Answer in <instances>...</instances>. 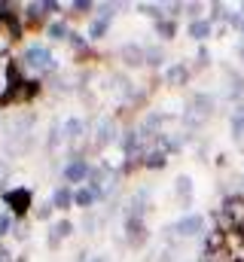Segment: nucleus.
<instances>
[{"label": "nucleus", "instance_id": "obj_7", "mask_svg": "<svg viewBox=\"0 0 244 262\" xmlns=\"http://www.w3.org/2000/svg\"><path fill=\"white\" fill-rule=\"evenodd\" d=\"M147 238H150V232H147L144 220H125V241H128V247L140 250L147 244Z\"/></svg>", "mask_w": 244, "mask_h": 262}, {"label": "nucleus", "instance_id": "obj_10", "mask_svg": "<svg viewBox=\"0 0 244 262\" xmlns=\"http://www.w3.org/2000/svg\"><path fill=\"white\" fill-rule=\"evenodd\" d=\"M110 18H113V6H104L101 9V15L92 21V28H89V40H101L107 31H110Z\"/></svg>", "mask_w": 244, "mask_h": 262}, {"label": "nucleus", "instance_id": "obj_30", "mask_svg": "<svg viewBox=\"0 0 244 262\" xmlns=\"http://www.w3.org/2000/svg\"><path fill=\"white\" fill-rule=\"evenodd\" d=\"M70 9H73V12H89V9H95V3H92V0H73Z\"/></svg>", "mask_w": 244, "mask_h": 262}, {"label": "nucleus", "instance_id": "obj_17", "mask_svg": "<svg viewBox=\"0 0 244 262\" xmlns=\"http://www.w3.org/2000/svg\"><path fill=\"white\" fill-rule=\"evenodd\" d=\"M52 207H58V210H67L70 204H73V192L67 189V186H58L55 192H52V201H49Z\"/></svg>", "mask_w": 244, "mask_h": 262}, {"label": "nucleus", "instance_id": "obj_23", "mask_svg": "<svg viewBox=\"0 0 244 262\" xmlns=\"http://www.w3.org/2000/svg\"><path fill=\"white\" fill-rule=\"evenodd\" d=\"M156 34H159L162 40H171V37L177 34V25H174L171 18H162V21H156Z\"/></svg>", "mask_w": 244, "mask_h": 262}, {"label": "nucleus", "instance_id": "obj_5", "mask_svg": "<svg viewBox=\"0 0 244 262\" xmlns=\"http://www.w3.org/2000/svg\"><path fill=\"white\" fill-rule=\"evenodd\" d=\"M0 34L6 40H22V18L12 3H0Z\"/></svg>", "mask_w": 244, "mask_h": 262}, {"label": "nucleus", "instance_id": "obj_27", "mask_svg": "<svg viewBox=\"0 0 244 262\" xmlns=\"http://www.w3.org/2000/svg\"><path fill=\"white\" fill-rule=\"evenodd\" d=\"M12 229H15V216H12V213H0V238L9 235Z\"/></svg>", "mask_w": 244, "mask_h": 262}, {"label": "nucleus", "instance_id": "obj_33", "mask_svg": "<svg viewBox=\"0 0 244 262\" xmlns=\"http://www.w3.org/2000/svg\"><path fill=\"white\" fill-rule=\"evenodd\" d=\"M49 210H52V204H43V207L37 210V216H40V220H46V216H49Z\"/></svg>", "mask_w": 244, "mask_h": 262}, {"label": "nucleus", "instance_id": "obj_3", "mask_svg": "<svg viewBox=\"0 0 244 262\" xmlns=\"http://www.w3.org/2000/svg\"><path fill=\"white\" fill-rule=\"evenodd\" d=\"M40 95V82L37 79H22V82H15V85H6V92L0 95V104L6 107V104H25V101H31V98H37Z\"/></svg>", "mask_w": 244, "mask_h": 262}, {"label": "nucleus", "instance_id": "obj_22", "mask_svg": "<svg viewBox=\"0 0 244 262\" xmlns=\"http://www.w3.org/2000/svg\"><path fill=\"white\" fill-rule=\"evenodd\" d=\"M165 162H168V159H165V149H150V152L144 156V168H156V171H159V168H165Z\"/></svg>", "mask_w": 244, "mask_h": 262}, {"label": "nucleus", "instance_id": "obj_18", "mask_svg": "<svg viewBox=\"0 0 244 262\" xmlns=\"http://www.w3.org/2000/svg\"><path fill=\"white\" fill-rule=\"evenodd\" d=\"M25 18H28V25H40L46 18V3H28L25 6Z\"/></svg>", "mask_w": 244, "mask_h": 262}, {"label": "nucleus", "instance_id": "obj_19", "mask_svg": "<svg viewBox=\"0 0 244 262\" xmlns=\"http://www.w3.org/2000/svg\"><path fill=\"white\" fill-rule=\"evenodd\" d=\"M113 131H116L113 119H101V122H98V146H107V143L113 140Z\"/></svg>", "mask_w": 244, "mask_h": 262}, {"label": "nucleus", "instance_id": "obj_28", "mask_svg": "<svg viewBox=\"0 0 244 262\" xmlns=\"http://www.w3.org/2000/svg\"><path fill=\"white\" fill-rule=\"evenodd\" d=\"M162 58H165V52L156 46V49H147V64H153V67H159L162 64Z\"/></svg>", "mask_w": 244, "mask_h": 262}, {"label": "nucleus", "instance_id": "obj_11", "mask_svg": "<svg viewBox=\"0 0 244 262\" xmlns=\"http://www.w3.org/2000/svg\"><path fill=\"white\" fill-rule=\"evenodd\" d=\"M122 61L128 67L147 64V49H140L137 43H125V46H122Z\"/></svg>", "mask_w": 244, "mask_h": 262}, {"label": "nucleus", "instance_id": "obj_21", "mask_svg": "<svg viewBox=\"0 0 244 262\" xmlns=\"http://www.w3.org/2000/svg\"><path fill=\"white\" fill-rule=\"evenodd\" d=\"M95 201H98V195H95L89 186H79V189L73 192V204H76V207H92Z\"/></svg>", "mask_w": 244, "mask_h": 262}, {"label": "nucleus", "instance_id": "obj_29", "mask_svg": "<svg viewBox=\"0 0 244 262\" xmlns=\"http://www.w3.org/2000/svg\"><path fill=\"white\" fill-rule=\"evenodd\" d=\"M140 12H144V15H153L156 21H162V6H150V3H140Z\"/></svg>", "mask_w": 244, "mask_h": 262}, {"label": "nucleus", "instance_id": "obj_1", "mask_svg": "<svg viewBox=\"0 0 244 262\" xmlns=\"http://www.w3.org/2000/svg\"><path fill=\"white\" fill-rule=\"evenodd\" d=\"M214 113V98L211 95H205V92H198V95H192L189 98V104H186V125H192V128H198L208 116Z\"/></svg>", "mask_w": 244, "mask_h": 262}, {"label": "nucleus", "instance_id": "obj_32", "mask_svg": "<svg viewBox=\"0 0 244 262\" xmlns=\"http://www.w3.org/2000/svg\"><path fill=\"white\" fill-rule=\"evenodd\" d=\"M6 177H9V165H6V162H0V186L6 183Z\"/></svg>", "mask_w": 244, "mask_h": 262}, {"label": "nucleus", "instance_id": "obj_4", "mask_svg": "<svg viewBox=\"0 0 244 262\" xmlns=\"http://www.w3.org/2000/svg\"><path fill=\"white\" fill-rule=\"evenodd\" d=\"M31 189L28 186H12V189H3V204L9 207V213L12 216H25L28 210H31Z\"/></svg>", "mask_w": 244, "mask_h": 262}, {"label": "nucleus", "instance_id": "obj_25", "mask_svg": "<svg viewBox=\"0 0 244 262\" xmlns=\"http://www.w3.org/2000/svg\"><path fill=\"white\" fill-rule=\"evenodd\" d=\"M49 37H52V40H67V37H70V28L58 18V21H52V25H49Z\"/></svg>", "mask_w": 244, "mask_h": 262}, {"label": "nucleus", "instance_id": "obj_34", "mask_svg": "<svg viewBox=\"0 0 244 262\" xmlns=\"http://www.w3.org/2000/svg\"><path fill=\"white\" fill-rule=\"evenodd\" d=\"M235 262H244V256H238V259H235Z\"/></svg>", "mask_w": 244, "mask_h": 262}, {"label": "nucleus", "instance_id": "obj_24", "mask_svg": "<svg viewBox=\"0 0 244 262\" xmlns=\"http://www.w3.org/2000/svg\"><path fill=\"white\" fill-rule=\"evenodd\" d=\"M22 79H25V73H22L18 61H9V64H6V85H15V82H22Z\"/></svg>", "mask_w": 244, "mask_h": 262}, {"label": "nucleus", "instance_id": "obj_12", "mask_svg": "<svg viewBox=\"0 0 244 262\" xmlns=\"http://www.w3.org/2000/svg\"><path fill=\"white\" fill-rule=\"evenodd\" d=\"M73 235V223L70 220H58L55 226H52V232H49V247H58L64 238H70Z\"/></svg>", "mask_w": 244, "mask_h": 262}, {"label": "nucleus", "instance_id": "obj_2", "mask_svg": "<svg viewBox=\"0 0 244 262\" xmlns=\"http://www.w3.org/2000/svg\"><path fill=\"white\" fill-rule=\"evenodd\" d=\"M31 128H34V119H28V116L15 119V122L9 125V134H6V149H9L12 156H22V152L28 149V137H31Z\"/></svg>", "mask_w": 244, "mask_h": 262}, {"label": "nucleus", "instance_id": "obj_16", "mask_svg": "<svg viewBox=\"0 0 244 262\" xmlns=\"http://www.w3.org/2000/svg\"><path fill=\"white\" fill-rule=\"evenodd\" d=\"M186 79H189V67L186 64H171L168 67V73H165V82L168 85H186Z\"/></svg>", "mask_w": 244, "mask_h": 262}, {"label": "nucleus", "instance_id": "obj_9", "mask_svg": "<svg viewBox=\"0 0 244 262\" xmlns=\"http://www.w3.org/2000/svg\"><path fill=\"white\" fill-rule=\"evenodd\" d=\"M89 174H92V168H89V162L86 159H70V165L64 168V180L67 183H86L89 180Z\"/></svg>", "mask_w": 244, "mask_h": 262}, {"label": "nucleus", "instance_id": "obj_20", "mask_svg": "<svg viewBox=\"0 0 244 262\" xmlns=\"http://www.w3.org/2000/svg\"><path fill=\"white\" fill-rule=\"evenodd\" d=\"M83 131H86V125H83L79 119H70V122L64 125V131H61V134H64V140H67V143H76V140L83 137Z\"/></svg>", "mask_w": 244, "mask_h": 262}, {"label": "nucleus", "instance_id": "obj_31", "mask_svg": "<svg viewBox=\"0 0 244 262\" xmlns=\"http://www.w3.org/2000/svg\"><path fill=\"white\" fill-rule=\"evenodd\" d=\"M67 40H70V46H73L76 52H83V49H86V37H79V34H70Z\"/></svg>", "mask_w": 244, "mask_h": 262}, {"label": "nucleus", "instance_id": "obj_14", "mask_svg": "<svg viewBox=\"0 0 244 262\" xmlns=\"http://www.w3.org/2000/svg\"><path fill=\"white\" fill-rule=\"evenodd\" d=\"M211 31H214L211 18H192V21H189V37H192V40H208Z\"/></svg>", "mask_w": 244, "mask_h": 262}, {"label": "nucleus", "instance_id": "obj_8", "mask_svg": "<svg viewBox=\"0 0 244 262\" xmlns=\"http://www.w3.org/2000/svg\"><path fill=\"white\" fill-rule=\"evenodd\" d=\"M174 232H177L180 238H195V235H201V232H205V216H198V213L183 216V220H177Z\"/></svg>", "mask_w": 244, "mask_h": 262}, {"label": "nucleus", "instance_id": "obj_13", "mask_svg": "<svg viewBox=\"0 0 244 262\" xmlns=\"http://www.w3.org/2000/svg\"><path fill=\"white\" fill-rule=\"evenodd\" d=\"M144 210H147V192H137L128 201V210H125V220H144Z\"/></svg>", "mask_w": 244, "mask_h": 262}, {"label": "nucleus", "instance_id": "obj_6", "mask_svg": "<svg viewBox=\"0 0 244 262\" xmlns=\"http://www.w3.org/2000/svg\"><path fill=\"white\" fill-rule=\"evenodd\" d=\"M25 64L34 67V70H52L55 67V58H52V52L46 46H31L25 52Z\"/></svg>", "mask_w": 244, "mask_h": 262}, {"label": "nucleus", "instance_id": "obj_26", "mask_svg": "<svg viewBox=\"0 0 244 262\" xmlns=\"http://www.w3.org/2000/svg\"><path fill=\"white\" fill-rule=\"evenodd\" d=\"M232 134L235 137H244V107H238L235 116H232Z\"/></svg>", "mask_w": 244, "mask_h": 262}, {"label": "nucleus", "instance_id": "obj_15", "mask_svg": "<svg viewBox=\"0 0 244 262\" xmlns=\"http://www.w3.org/2000/svg\"><path fill=\"white\" fill-rule=\"evenodd\" d=\"M174 195H177V201H180L183 207L192 204V180L189 177H177L174 180Z\"/></svg>", "mask_w": 244, "mask_h": 262}]
</instances>
